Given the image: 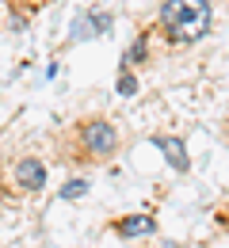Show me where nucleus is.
I'll list each match as a JSON object with an SVG mask.
<instances>
[{
    "label": "nucleus",
    "instance_id": "obj_1",
    "mask_svg": "<svg viewBox=\"0 0 229 248\" xmlns=\"http://www.w3.org/2000/svg\"><path fill=\"white\" fill-rule=\"evenodd\" d=\"M122 149V130L107 115H84L58 138V160L69 168H103Z\"/></svg>",
    "mask_w": 229,
    "mask_h": 248
},
{
    "label": "nucleus",
    "instance_id": "obj_7",
    "mask_svg": "<svg viewBox=\"0 0 229 248\" xmlns=\"http://www.w3.org/2000/svg\"><path fill=\"white\" fill-rule=\"evenodd\" d=\"M115 92L122 95V99H130V95H137V73H134V69H126V65H119V77H115Z\"/></svg>",
    "mask_w": 229,
    "mask_h": 248
},
{
    "label": "nucleus",
    "instance_id": "obj_6",
    "mask_svg": "<svg viewBox=\"0 0 229 248\" xmlns=\"http://www.w3.org/2000/svg\"><path fill=\"white\" fill-rule=\"evenodd\" d=\"M149 62H153V54H149V27H141V31H137V38L126 46L122 65H126V69H141V65H149Z\"/></svg>",
    "mask_w": 229,
    "mask_h": 248
},
{
    "label": "nucleus",
    "instance_id": "obj_4",
    "mask_svg": "<svg viewBox=\"0 0 229 248\" xmlns=\"http://www.w3.org/2000/svg\"><path fill=\"white\" fill-rule=\"evenodd\" d=\"M12 191L15 195H38L42 187H46V164L38 160V156H19L15 164H12Z\"/></svg>",
    "mask_w": 229,
    "mask_h": 248
},
{
    "label": "nucleus",
    "instance_id": "obj_3",
    "mask_svg": "<svg viewBox=\"0 0 229 248\" xmlns=\"http://www.w3.org/2000/svg\"><path fill=\"white\" fill-rule=\"evenodd\" d=\"M157 229H161L157 214H149V210H134V214L107 221V233H115L119 241H145V237H157Z\"/></svg>",
    "mask_w": 229,
    "mask_h": 248
},
{
    "label": "nucleus",
    "instance_id": "obj_5",
    "mask_svg": "<svg viewBox=\"0 0 229 248\" xmlns=\"http://www.w3.org/2000/svg\"><path fill=\"white\" fill-rule=\"evenodd\" d=\"M157 149L164 153V160L176 168V172H191V156H187V145H183V138H176V134H153L149 138Z\"/></svg>",
    "mask_w": 229,
    "mask_h": 248
},
{
    "label": "nucleus",
    "instance_id": "obj_2",
    "mask_svg": "<svg viewBox=\"0 0 229 248\" xmlns=\"http://www.w3.org/2000/svg\"><path fill=\"white\" fill-rule=\"evenodd\" d=\"M214 23V8L210 0H161V12H157V27L168 46H195L210 34Z\"/></svg>",
    "mask_w": 229,
    "mask_h": 248
},
{
    "label": "nucleus",
    "instance_id": "obj_8",
    "mask_svg": "<svg viewBox=\"0 0 229 248\" xmlns=\"http://www.w3.org/2000/svg\"><path fill=\"white\" fill-rule=\"evenodd\" d=\"M88 191H92V180H88V176H73L69 184H61L58 199H84Z\"/></svg>",
    "mask_w": 229,
    "mask_h": 248
}]
</instances>
